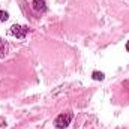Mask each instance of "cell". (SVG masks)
Listing matches in <instances>:
<instances>
[{
    "label": "cell",
    "mask_w": 129,
    "mask_h": 129,
    "mask_svg": "<svg viewBox=\"0 0 129 129\" xmlns=\"http://www.w3.org/2000/svg\"><path fill=\"white\" fill-rule=\"evenodd\" d=\"M92 78H93L95 81H102V80L105 78V75H104V72H98V71H95V72L92 74Z\"/></svg>",
    "instance_id": "cell-5"
},
{
    "label": "cell",
    "mask_w": 129,
    "mask_h": 129,
    "mask_svg": "<svg viewBox=\"0 0 129 129\" xmlns=\"http://www.w3.org/2000/svg\"><path fill=\"white\" fill-rule=\"evenodd\" d=\"M72 119H74V114H72V113H62V114H59V116L56 117L54 125H56L57 129H64L71 125Z\"/></svg>",
    "instance_id": "cell-1"
},
{
    "label": "cell",
    "mask_w": 129,
    "mask_h": 129,
    "mask_svg": "<svg viewBox=\"0 0 129 129\" xmlns=\"http://www.w3.org/2000/svg\"><path fill=\"white\" fill-rule=\"evenodd\" d=\"M8 54V42L0 38V59H3Z\"/></svg>",
    "instance_id": "cell-4"
},
{
    "label": "cell",
    "mask_w": 129,
    "mask_h": 129,
    "mask_svg": "<svg viewBox=\"0 0 129 129\" xmlns=\"http://www.w3.org/2000/svg\"><path fill=\"white\" fill-rule=\"evenodd\" d=\"M9 18V14L8 12H5V11H0V21L3 23V21H6Z\"/></svg>",
    "instance_id": "cell-6"
},
{
    "label": "cell",
    "mask_w": 129,
    "mask_h": 129,
    "mask_svg": "<svg viewBox=\"0 0 129 129\" xmlns=\"http://www.w3.org/2000/svg\"><path fill=\"white\" fill-rule=\"evenodd\" d=\"M126 50L129 51V41H128V44H126Z\"/></svg>",
    "instance_id": "cell-7"
},
{
    "label": "cell",
    "mask_w": 129,
    "mask_h": 129,
    "mask_svg": "<svg viewBox=\"0 0 129 129\" xmlns=\"http://www.w3.org/2000/svg\"><path fill=\"white\" fill-rule=\"evenodd\" d=\"M32 8L35 12H38V14H44V12H47V3H45V0H33L32 2Z\"/></svg>",
    "instance_id": "cell-3"
},
{
    "label": "cell",
    "mask_w": 129,
    "mask_h": 129,
    "mask_svg": "<svg viewBox=\"0 0 129 129\" xmlns=\"http://www.w3.org/2000/svg\"><path fill=\"white\" fill-rule=\"evenodd\" d=\"M9 33H11L12 36H15L17 39H24V38L27 36V33H29V29H27L26 26L14 24V26H11V29H9Z\"/></svg>",
    "instance_id": "cell-2"
}]
</instances>
